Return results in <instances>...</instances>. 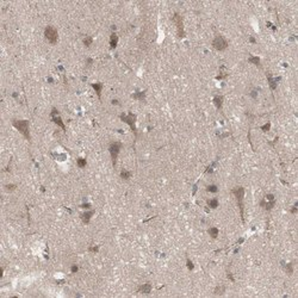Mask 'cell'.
Here are the masks:
<instances>
[{
	"label": "cell",
	"instance_id": "f1b7e54d",
	"mask_svg": "<svg viewBox=\"0 0 298 298\" xmlns=\"http://www.w3.org/2000/svg\"><path fill=\"white\" fill-rule=\"evenodd\" d=\"M88 251H90V252H92V253H97V252L99 251V247H98V246H93V247H90V248H88Z\"/></svg>",
	"mask_w": 298,
	"mask_h": 298
},
{
	"label": "cell",
	"instance_id": "83f0119b",
	"mask_svg": "<svg viewBox=\"0 0 298 298\" xmlns=\"http://www.w3.org/2000/svg\"><path fill=\"white\" fill-rule=\"evenodd\" d=\"M270 129H271V123H270V122H268V123H266L265 125H262V126H261V130H262L264 132H267V131L270 130Z\"/></svg>",
	"mask_w": 298,
	"mask_h": 298
},
{
	"label": "cell",
	"instance_id": "d590c367",
	"mask_svg": "<svg viewBox=\"0 0 298 298\" xmlns=\"http://www.w3.org/2000/svg\"><path fill=\"white\" fill-rule=\"evenodd\" d=\"M111 103H112V104H114V105H119V101H118L117 99H114V100H112Z\"/></svg>",
	"mask_w": 298,
	"mask_h": 298
},
{
	"label": "cell",
	"instance_id": "5bb4252c",
	"mask_svg": "<svg viewBox=\"0 0 298 298\" xmlns=\"http://www.w3.org/2000/svg\"><path fill=\"white\" fill-rule=\"evenodd\" d=\"M91 86H92L93 90L95 91L97 95H98V98L100 99V98H101V91H103V84H100V82H94V84H92Z\"/></svg>",
	"mask_w": 298,
	"mask_h": 298
},
{
	"label": "cell",
	"instance_id": "ac0fdd59",
	"mask_svg": "<svg viewBox=\"0 0 298 298\" xmlns=\"http://www.w3.org/2000/svg\"><path fill=\"white\" fill-rule=\"evenodd\" d=\"M207 232H209V235H210V237H211V239H214V240L218 237V234H220L218 229H217L216 227H211L210 229L207 230Z\"/></svg>",
	"mask_w": 298,
	"mask_h": 298
},
{
	"label": "cell",
	"instance_id": "8fae6325",
	"mask_svg": "<svg viewBox=\"0 0 298 298\" xmlns=\"http://www.w3.org/2000/svg\"><path fill=\"white\" fill-rule=\"evenodd\" d=\"M280 78H277V79H274L272 76V74H267V81H268V85H270V87H271V90L272 91H274L276 88H277V82H278V80H279Z\"/></svg>",
	"mask_w": 298,
	"mask_h": 298
},
{
	"label": "cell",
	"instance_id": "9c48e42d",
	"mask_svg": "<svg viewBox=\"0 0 298 298\" xmlns=\"http://www.w3.org/2000/svg\"><path fill=\"white\" fill-rule=\"evenodd\" d=\"M274 205H276V199H274V200H266V199H262L261 202H260V206L264 207L265 210H267V211L272 210V209L274 207Z\"/></svg>",
	"mask_w": 298,
	"mask_h": 298
},
{
	"label": "cell",
	"instance_id": "74e56055",
	"mask_svg": "<svg viewBox=\"0 0 298 298\" xmlns=\"http://www.w3.org/2000/svg\"><path fill=\"white\" fill-rule=\"evenodd\" d=\"M249 41H251L252 43H255V38H254V37H251V38H249Z\"/></svg>",
	"mask_w": 298,
	"mask_h": 298
},
{
	"label": "cell",
	"instance_id": "d4e9b609",
	"mask_svg": "<svg viewBox=\"0 0 298 298\" xmlns=\"http://www.w3.org/2000/svg\"><path fill=\"white\" fill-rule=\"evenodd\" d=\"M206 191L210 192V193H216L217 191H218V187H217L216 185L211 184V185H207V186H206Z\"/></svg>",
	"mask_w": 298,
	"mask_h": 298
},
{
	"label": "cell",
	"instance_id": "277c9868",
	"mask_svg": "<svg viewBox=\"0 0 298 298\" xmlns=\"http://www.w3.org/2000/svg\"><path fill=\"white\" fill-rule=\"evenodd\" d=\"M120 148H122V143H120V142H111L110 146H109V151H110V156H111L112 165H114V167H116L117 157H118V155H119Z\"/></svg>",
	"mask_w": 298,
	"mask_h": 298
},
{
	"label": "cell",
	"instance_id": "836d02e7",
	"mask_svg": "<svg viewBox=\"0 0 298 298\" xmlns=\"http://www.w3.org/2000/svg\"><path fill=\"white\" fill-rule=\"evenodd\" d=\"M297 205H298V204L296 203V204L292 206V209H291V214H296V212H297Z\"/></svg>",
	"mask_w": 298,
	"mask_h": 298
},
{
	"label": "cell",
	"instance_id": "603a6c76",
	"mask_svg": "<svg viewBox=\"0 0 298 298\" xmlns=\"http://www.w3.org/2000/svg\"><path fill=\"white\" fill-rule=\"evenodd\" d=\"M76 165H78V167H80V168H85L86 165H87V160L84 159V157H78Z\"/></svg>",
	"mask_w": 298,
	"mask_h": 298
},
{
	"label": "cell",
	"instance_id": "7a4b0ae2",
	"mask_svg": "<svg viewBox=\"0 0 298 298\" xmlns=\"http://www.w3.org/2000/svg\"><path fill=\"white\" fill-rule=\"evenodd\" d=\"M231 193L235 196L236 200H237V205H239V210H240V215H241V220L242 222L245 221L243 217V212H245V204H243V199H245V189L242 186H237L231 190Z\"/></svg>",
	"mask_w": 298,
	"mask_h": 298
},
{
	"label": "cell",
	"instance_id": "8992f818",
	"mask_svg": "<svg viewBox=\"0 0 298 298\" xmlns=\"http://www.w3.org/2000/svg\"><path fill=\"white\" fill-rule=\"evenodd\" d=\"M120 119L130 126V129L134 131L135 136L137 135V130H136V116L134 114H131V112H130V114H128V115L122 114V115H120Z\"/></svg>",
	"mask_w": 298,
	"mask_h": 298
},
{
	"label": "cell",
	"instance_id": "d6a6232c",
	"mask_svg": "<svg viewBox=\"0 0 298 298\" xmlns=\"http://www.w3.org/2000/svg\"><path fill=\"white\" fill-rule=\"evenodd\" d=\"M92 63H93V60H92L91 57H90V59H87V61H86V66H87V67H90Z\"/></svg>",
	"mask_w": 298,
	"mask_h": 298
},
{
	"label": "cell",
	"instance_id": "5b68a950",
	"mask_svg": "<svg viewBox=\"0 0 298 298\" xmlns=\"http://www.w3.org/2000/svg\"><path fill=\"white\" fill-rule=\"evenodd\" d=\"M44 37L50 44H56L59 41V32L54 26H47L44 30Z\"/></svg>",
	"mask_w": 298,
	"mask_h": 298
},
{
	"label": "cell",
	"instance_id": "7402d4cb",
	"mask_svg": "<svg viewBox=\"0 0 298 298\" xmlns=\"http://www.w3.org/2000/svg\"><path fill=\"white\" fill-rule=\"evenodd\" d=\"M120 178H122L123 180H129L131 178V172H129V171H126V170H122L120 171Z\"/></svg>",
	"mask_w": 298,
	"mask_h": 298
},
{
	"label": "cell",
	"instance_id": "ffe728a7",
	"mask_svg": "<svg viewBox=\"0 0 298 298\" xmlns=\"http://www.w3.org/2000/svg\"><path fill=\"white\" fill-rule=\"evenodd\" d=\"M224 292H225V286L224 285H218L214 290V293L216 296H222V295H224Z\"/></svg>",
	"mask_w": 298,
	"mask_h": 298
},
{
	"label": "cell",
	"instance_id": "4316f807",
	"mask_svg": "<svg viewBox=\"0 0 298 298\" xmlns=\"http://www.w3.org/2000/svg\"><path fill=\"white\" fill-rule=\"evenodd\" d=\"M186 266H187L189 271H193V268H195V265H193V262L190 259H186Z\"/></svg>",
	"mask_w": 298,
	"mask_h": 298
},
{
	"label": "cell",
	"instance_id": "f546056e",
	"mask_svg": "<svg viewBox=\"0 0 298 298\" xmlns=\"http://www.w3.org/2000/svg\"><path fill=\"white\" fill-rule=\"evenodd\" d=\"M78 271H79V266H78V265H72L70 272H72V273H76Z\"/></svg>",
	"mask_w": 298,
	"mask_h": 298
},
{
	"label": "cell",
	"instance_id": "4fadbf2b",
	"mask_svg": "<svg viewBox=\"0 0 298 298\" xmlns=\"http://www.w3.org/2000/svg\"><path fill=\"white\" fill-rule=\"evenodd\" d=\"M117 44H118V36L115 34V32H112L111 36H110V48L111 49H116Z\"/></svg>",
	"mask_w": 298,
	"mask_h": 298
},
{
	"label": "cell",
	"instance_id": "2e32d148",
	"mask_svg": "<svg viewBox=\"0 0 298 298\" xmlns=\"http://www.w3.org/2000/svg\"><path fill=\"white\" fill-rule=\"evenodd\" d=\"M248 62L255 64L256 67H261V61H260L259 56H253V55H251V56L248 57Z\"/></svg>",
	"mask_w": 298,
	"mask_h": 298
},
{
	"label": "cell",
	"instance_id": "52a82bcc",
	"mask_svg": "<svg viewBox=\"0 0 298 298\" xmlns=\"http://www.w3.org/2000/svg\"><path fill=\"white\" fill-rule=\"evenodd\" d=\"M228 41L225 39L223 36H221V35H218V36H216L215 38H214V41H212V47L215 48L216 50H218V51H223V50H225L228 48Z\"/></svg>",
	"mask_w": 298,
	"mask_h": 298
},
{
	"label": "cell",
	"instance_id": "9a60e30c",
	"mask_svg": "<svg viewBox=\"0 0 298 298\" xmlns=\"http://www.w3.org/2000/svg\"><path fill=\"white\" fill-rule=\"evenodd\" d=\"M214 104L217 109L221 110L222 105H223V95H215L214 97Z\"/></svg>",
	"mask_w": 298,
	"mask_h": 298
},
{
	"label": "cell",
	"instance_id": "cb8c5ba5",
	"mask_svg": "<svg viewBox=\"0 0 298 298\" xmlns=\"http://www.w3.org/2000/svg\"><path fill=\"white\" fill-rule=\"evenodd\" d=\"M82 42H84L85 47H87V48H88V47H91V44L93 43V38H92L91 36H86V37L84 38V41H82Z\"/></svg>",
	"mask_w": 298,
	"mask_h": 298
},
{
	"label": "cell",
	"instance_id": "30bf717a",
	"mask_svg": "<svg viewBox=\"0 0 298 298\" xmlns=\"http://www.w3.org/2000/svg\"><path fill=\"white\" fill-rule=\"evenodd\" d=\"M93 215H94V210H87V211H85V212H82L81 215H80V218H81V221L85 224H88Z\"/></svg>",
	"mask_w": 298,
	"mask_h": 298
},
{
	"label": "cell",
	"instance_id": "e0dca14e",
	"mask_svg": "<svg viewBox=\"0 0 298 298\" xmlns=\"http://www.w3.org/2000/svg\"><path fill=\"white\" fill-rule=\"evenodd\" d=\"M206 203H207V206L210 207V209H217V207H218V205H220L218 199H217V198L207 199V200H206Z\"/></svg>",
	"mask_w": 298,
	"mask_h": 298
},
{
	"label": "cell",
	"instance_id": "d6986e66",
	"mask_svg": "<svg viewBox=\"0 0 298 298\" xmlns=\"http://www.w3.org/2000/svg\"><path fill=\"white\" fill-rule=\"evenodd\" d=\"M131 97H132L134 99H137V100H144V99H146V91L132 93V94H131Z\"/></svg>",
	"mask_w": 298,
	"mask_h": 298
},
{
	"label": "cell",
	"instance_id": "8d00e7d4",
	"mask_svg": "<svg viewBox=\"0 0 298 298\" xmlns=\"http://www.w3.org/2000/svg\"><path fill=\"white\" fill-rule=\"evenodd\" d=\"M228 278H229L231 281H234V278H232V274H231L230 272H228Z\"/></svg>",
	"mask_w": 298,
	"mask_h": 298
},
{
	"label": "cell",
	"instance_id": "e575fe53",
	"mask_svg": "<svg viewBox=\"0 0 298 298\" xmlns=\"http://www.w3.org/2000/svg\"><path fill=\"white\" fill-rule=\"evenodd\" d=\"M81 207H82V209H90V207H91V205L86 203V204H82V205H81Z\"/></svg>",
	"mask_w": 298,
	"mask_h": 298
},
{
	"label": "cell",
	"instance_id": "7c38bea8",
	"mask_svg": "<svg viewBox=\"0 0 298 298\" xmlns=\"http://www.w3.org/2000/svg\"><path fill=\"white\" fill-rule=\"evenodd\" d=\"M151 289H153V286H151L149 283H147V284H143V285H141V286L139 287V290H137V291H139V292H141V293H144V295H148V293H150V292H151Z\"/></svg>",
	"mask_w": 298,
	"mask_h": 298
},
{
	"label": "cell",
	"instance_id": "3957f363",
	"mask_svg": "<svg viewBox=\"0 0 298 298\" xmlns=\"http://www.w3.org/2000/svg\"><path fill=\"white\" fill-rule=\"evenodd\" d=\"M174 25L176 28V35L179 38H184L185 37V29H184V19L179 13H174L173 18H172Z\"/></svg>",
	"mask_w": 298,
	"mask_h": 298
},
{
	"label": "cell",
	"instance_id": "484cf974",
	"mask_svg": "<svg viewBox=\"0 0 298 298\" xmlns=\"http://www.w3.org/2000/svg\"><path fill=\"white\" fill-rule=\"evenodd\" d=\"M16 189H17V185H14V184H7V185H5V190H6L7 192H13Z\"/></svg>",
	"mask_w": 298,
	"mask_h": 298
},
{
	"label": "cell",
	"instance_id": "6da1fadb",
	"mask_svg": "<svg viewBox=\"0 0 298 298\" xmlns=\"http://www.w3.org/2000/svg\"><path fill=\"white\" fill-rule=\"evenodd\" d=\"M12 125L17 129V130L28 141L31 140V136H30V122H29V120H26V119H13L12 120Z\"/></svg>",
	"mask_w": 298,
	"mask_h": 298
},
{
	"label": "cell",
	"instance_id": "ba28073f",
	"mask_svg": "<svg viewBox=\"0 0 298 298\" xmlns=\"http://www.w3.org/2000/svg\"><path fill=\"white\" fill-rule=\"evenodd\" d=\"M50 117H51V120L56 124V125H59L62 130L66 132V125H64V123H63V120H62V118H61V116H60V112L57 111V109L56 107H53V110H51V112H50Z\"/></svg>",
	"mask_w": 298,
	"mask_h": 298
},
{
	"label": "cell",
	"instance_id": "44dd1931",
	"mask_svg": "<svg viewBox=\"0 0 298 298\" xmlns=\"http://www.w3.org/2000/svg\"><path fill=\"white\" fill-rule=\"evenodd\" d=\"M284 270L286 272V274L292 276V273H293V262H289V264L284 265Z\"/></svg>",
	"mask_w": 298,
	"mask_h": 298
},
{
	"label": "cell",
	"instance_id": "4dcf8cb0",
	"mask_svg": "<svg viewBox=\"0 0 298 298\" xmlns=\"http://www.w3.org/2000/svg\"><path fill=\"white\" fill-rule=\"evenodd\" d=\"M265 199H266V200H274L276 198H274V196H273L272 193H268V195H266V197H265Z\"/></svg>",
	"mask_w": 298,
	"mask_h": 298
},
{
	"label": "cell",
	"instance_id": "1f68e13d",
	"mask_svg": "<svg viewBox=\"0 0 298 298\" xmlns=\"http://www.w3.org/2000/svg\"><path fill=\"white\" fill-rule=\"evenodd\" d=\"M251 97L253 99H256V97H257V91L256 90H253L252 92H251Z\"/></svg>",
	"mask_w": 298,
	"mask_h": 298
}]
</instances>
